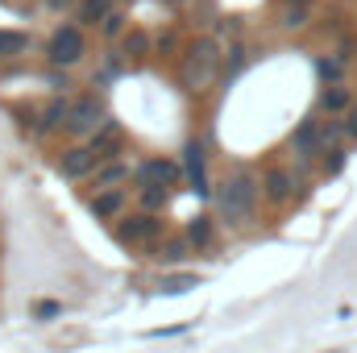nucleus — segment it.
I'll return each mask as SVG.
<instances>
[{
    "label": "nucleus",
    "instance_id": "obj_29",
    "mask_svg": "<svg viewBox=\"0 0 357 353\" xmlns=\"http://www.w3.org/2000/svg\"><path fill=\"white\" fill-rule=\"evenodd\" d=\"M67 4H71V0H50V8H67Z\"/></svg>",
    "mask_w": 357,
    "mask_h": 353
},
{
    "label": "nucleus",
    "instance_id": "obj_16",
    "mask_svg": "<svg viewBox=\"0 0 357 353\" xmlns=\"http://www.w3.org/2000/svg\"><path fill=\"white\" fill-rule=\"evenodd\" d=\"M183 237L191 241V250H208V246H212V220H208V216H195Z\"/></svg>",
    "mask_w": 357,
    "mask_h": 353
},
{
    "label": "nucleus",
    "instance_id": "obj_19",
    "mask_svg": "<svg viewBox=\"0 0 357 353\" xmlns=\"http://www.w3.org/2000/svg\"><path fill=\"white\" fill-rule=\"evenodd\" d=\"M29 46V38L21 33V29H0V59H8V54H21Z\"/></svg>",
    "mask_w": 357,
    "mask_h": 353
},
{
    "label": "nucleus",
    "instance_id": "obj_13",
    "mask_svg": "<svg viewBox=\"0 0 357 353\" xmlns=\"http://www.w3.org/2000/svg\"><path fill=\"white\" fill-rule=\"evenodd\" d=\"M354 108V91L345 88V84H328V88L320 91V112H328V117H345Z\"/></svg>",
    "mask_w": 357,
    "mask_h": 353
},
{
    "label": "nucleus",
    "instance_id": "obj_26",
    "mask_svg": "<svg viewBox=\"0 0 357 353\" xmlns=\"http://www.w3.org/2000/svg\"><path fill=\"white\" fill-rule=\"evenodd\" d=\"M100 33H104V38H121V33H125V17H121V13H108V17L100 21Z\"/></svg>",
    "mask_w": 357,
    "mask_h": 353
},
{
    "label": "nucleus",
    "instance_id": "obj_9",
    "mask_svg": "<svg viewBox=\"0 0 357 353\" xmlns=\"http://www.w3.org/2000/svg\"><path fill=\"white\" fill-rule=\"evenodd\" d=\"M96 167H100V158L91 154L88 146H71V150L59 154V171L67 179H88V175H96Z\"/></svg>",
    "mask_w": 357,
    "mask_h": 353
},
{
    "label": "nucleus",
    "instance_id": "obj_24",
    "mask_svg": "<svg viewBox=\"0 0 357 353\" xmlns=\"http://www.w3.org/2000/svg\"><path fill=\"white\" fill-rule=\"evenodd\" d=\"M320 163H324V171H328V175H337V171L345 167V146H328Z\"/></svg>",
    "mask_w": 357,
    "mask_h": 353
},
{
    "label": "nucleus",
    "instance_id": "obj_6",
    "mask_svg": "<svg viewBox=\"0 0 357 353\" xmlns=\"http://www.w3.org/2000/svg\"><path fill=\"white\" fill-rule=\"evenodd\" d=\"M104 125V96H79V100H71V117H67V129L71 133H96Z\"/></svg>",
    "mask_w": 357,
    "mask_h": 353
},
{
    "label": "nucleus",
    "instance_id": "obj_12",
    "mask_svg": "<svg viewBox=\"0 0 357 353\" xmlns=\"http://www.w3.org/2000/svg\"><path fill=\"white\" fill-rule=\"evenodd\" d=\"M183 154H187L183 163H187V183H191V191H195V195H204V191H208V175H204V146H199V142H187V150H183Z\"/></svg>",
    "mask_w": 357,
    "mask_h": 353
},
{
    "label": "nucleus",
    "instance_id": "obj_10",
    "mask_svg": "<svg viewBox=\"0 0 357 353\" xmlns=\"http://www.w3.org/2000/svg\"><path fill=\"white\" fill-rule=\"evenodd\" d=\"M88 150L100 163H112V158H116V150H121V129H116V121H104V125L91 133Z\"/></svg>",
    "mask_w": 357,
    "mask_h": 353
},
{
    "label": "nucleus",
    "instance_id": "obj_30",
    "mask_svg": "<svg viewBox=\"0 0 357 353\" xmlns=\"http://www.w3.org/2000/svg\"><path fill=\"white\" fill-rule=\"evenodd\" d=\"M282 4H303V8H312V0H282Z\"/></svg>",
    "mask_w": 357,
    "mask_h": 353
},
{
    "label": "nucleus",
    "instance_id": "obj_22",
    "mask_svg": "<svg viewBox=\"0 0 357 353\" xmlns=\"http://www.w3.org/2000/svg\"><path fill=\"white\" fill-rule=\"evenodd\" d=\"M307 13L312 8H303V4H282V29H303L307 25Z\"/></svg>",
    "mask_w": 357,
    "mask_h": 353
},
{
    "label": "nucleus",
    "instance_id": "obj_7",
    "mask_svg": "<svg viewBox=\"0 0 357 353\" xmlns=\"http://www.w3.org/2000/svg\"><path fill=\"white\" fill-rule=\"evenodd\" d=\"M299 187H303V179L295 175V171H287V167H270L266 175H262V195H266L270 204H287V200H295Z\"/></svg>",
    "mask_w": 357,
    "mask_h": 353
},
{
    "label": "nucleus",
    "instance_id": "obj_2",
    "mask_svg": "<svg viewBox=\"0 0 357 353\" xmlns=\"http://www.w3.org/2000/svg\"><path fill=\"white\" fill-rule=\"evenodd\" d=\"M328 146H341V125H337V121H316V117H307V121H299L295 133H291V150H295L299 163L324 158Z\"/></svg>",
    "mask_w": 357,
    "mask_h": 353
},
{
    "label": "nucleus",
    "instance_id": "obj_8",
    "mask_svg": "<svg viewBox=\"0 0 357 353\" xmlns=\"http://www.w3.org/2000/svg\"><path fill=\"white\" fill-rule=\"evenodd\" d=\"M133 179H137V187H175L178 163H171V158H146V163L133 171Z\"/></svg>",
    "mask_w": 357,
    "mask_h": 353
},
{
    "label": "nucleus",
    "instance_id": "obj_21",
    "mask_svg": "<svg viewBox=\"0 0 357 353\" xmlns=\"http://www.w3.org/2000/svg\"><path fill=\"white\" fill-rule=\"evenodd\" d=\"M108 13H112V8H108V0H84V4H79V21H84V25L104 21Z\"/></svg>",
    "mask_w": 357,
    "mask_h": 353
},
{
    "label": "nucleus",
    "instance_id": "obj_25",
    "mask_svg": "<svg viewBox=\"0 0 357 353\" xmlns=\"http://www.w3.org/2000/svg\"><path fill=\"white\" fill-rule=\"evenodd\" d=\"M195 283H199L195 274H171V278H162V291L178 295V291H187V287H195Z\"/></svg>",
    "mask_w": 357,
    "mask_h": 353
},
{
    "label": "nucleus",
    "instance_id": "obj_1",
    "mask_svg": "<svg viewBox=\"0 0 357 353\" xmlns=\"http://www.w3.org/2000/svg\"><path fill=\"white\" fill-rule=\"evenodd\" d=\"M258 195H262V183L254 171H237L220 183L216 191V208L229 225H250L254 220V208H258Z\"/></svg>",
    "mask_w": 357,
    "mask_h": 353
},
{
    "label": "nucleus",
    "instance_id": "obj_18",
    "mask_svg": "<svg viewBox=\"0 0 357 353\" xmlns=\"http://www.w3.org/2000/svg\"><path fill=\"white\" fill-rule=\"evenodd\" d=\"M67 117H71V104H67V100H50V104H46V112H42V125H38V129L67 125Z\"/></svg>",
    "mask_w": 357,
    "mask_h": 353
},
{
    "label": "nucleus",
    "instance_id": "obj_11",
    "mask_svg": "<svg viewBox=\"0 0 357 353\" xmlns=\"http://www.w3.org/2000/svg\"><path fill=\"white\" fill-rule=\"evenodd\" d=\"M125 200H129V195H125L121 187H116V191H96V195H91V216H96V220H116V216L125 212Z\"/></svg>",
    "mask_w": 357,
    "mask_h": 353
},
{
    "label": "nucleus",
    "instance_id": "obj_31",
    "mask_svg": "<svg viewBox=\"0 0 357 353\" xmlns=\"http://www.w3.org/2000/svg\"><path fill=\"white\" fill-rule=\"evenodd\" d=\"M328 353H345V350H328Z\"/></svg>",
    "mask_w": 357,
    "mask_h": 353
},
{
    "label": "nucleus",
    "instance_id": "obj_15",
    "mask_svg": "<svg viewBox=\"0 0 357 353\" xmlns=\"http://www.w3.org/2000/svg\"><path fill=\"white\" fill-rule=\"evenodd\" d=\"M187 254H195L187 237H162L154 258H158V262H167V266H178V262H187Z\"/></svg>",
    "mask_w": 357,
    "mask_h": 353
},
{
    "label": "nucleus",
    "instance_id": "obj_4",
    "mask_svg": "<svg viewBox=\"0 0 357 353\" xmlns=\"http://www.w3.org/2000/svg\"><path fill=\"white\" fill-rule=\"evenodd\" d=\"M167 237V220L154 216V212H133L129 220L116 225V241L121 246H154Z\"/></svg>",
    "mask_w": 357,
    "mask_h": 353
},
{
    "label": "nucleus",
    "instance_id": "obj_27",
    "mask_svg": "<svg viewBox=\"0 0 357 353\" xmlns=\"http://www.w3.org/2000/svg\"><path fill=\"white\" fill-rule=\"evenodd\" d=\"M337 125H341V142H357V104L337 121Z\"/></svg>",
    "mask_w": 357,
    "mask_h": 353
},
{
    "label": "nucleus",
    "instance_id": "obj_14",
    "mask_svg": "<svg viewBox=\"0 0 357 353\" xmlns=\"http://www.w3.org/2000/svg\"><path fill=\"white\" fill-rule=\"evenodd\" d=\"M121 183H129V163L112 158V163H100L96 167V191H116Z\"/></svg>",
    "mask_w": 357,
    "mask_h": 353
},
{
    "label": "nucleus",
    "instance_id": "obj_23",
    "mask_svg": "<svg viewBox=\"0 0 357 353\" xmlns=\"http://www.w3.org/2000/svg\"><path fill=\"white\" fill-rule=\"evenodd\" d=\"M146 46H150V42H146V33H142V29H133V33L125 38V59H142V54H146Z\"/></svg>",
    "mask_w": 357,
    "mask_h": 353
},
{
    "label": "nucleus",
    "instance_id": "obj_3",
    "mask_svg": "<svg viewBox=\"0 0 357 353\" xmlns=\"http://www.w3.org/2000/svg\"><path fill=\"white\" fill-rule=\"evenodd\" d=\"M216 71H220V50H216V42H208V38L191 42L187 54H183V67H178L183 88L187 91H204L212 80H216Z\"/></svg>",
    "mask_w": 357,
    "mask_h": 353
},
{
    "label": "nucleus",
    "instance_id": "obj_17",
    "mask_svg": "<svg viewBox=\"0 0 357 353\" xmlns=\"http://www.w3.org/2000/svg\"><path fill=\"white\" fill-rule=\"evenodd\" d=\"M137 200H142V212H154L158 216L167 208V200H171V187H142Z\"/></svg>",
    "mask_w": 357,
    "mask_h": 353
},
{
    "label": "nucleus",
    "instance_id": "obj_28",
    "mask_svg": "<svg viewBox=\"0 0 357 353\" xmlns=\"http://www.w3.org/2000/svg\"><path fill=\"white\" fill-rule=\"evenodd\" d=\"M59 312H63V308H59V303H50V299H46V303H38V316H42V320H50V316H59Z\"/></svg>",
    "mask_w": 357,
    "mask_h": 353
},
{
    "label": "nucleus",
    "instance_id": "obj_5",
    "mask_svg": "<svg viewBox=\"0 0 357 353\" xmlns=\"http://www.w3.org/2000/svg\"><path fill=\"white\" fill-rule=\"evenodd\" d=\"M84 29L79 25H63V29H54V38H50V46H46V54H50V63L54 67H75L79 59H84Z\"/></svg>",
    "mask_w": 357,
    "mask_h": 353
},
{
    "label": "nucleus",
    "instance_id": "obj_20",
    "mask_svg": "<svg viewBox=\"0 0 357 353\" xmlns=\"http://www.w3.org/2000/svg\"><path fill=\"white\" fill-rule=\"evenodd\" d=\"M316 71H320V80H324V88H328V84H341V75H345V63L333 54V59H320V63H316Z\"/></svg>",
    "mask_w": 357,
    "mask_h": 353
}]
</instances>
